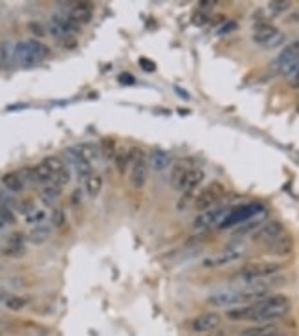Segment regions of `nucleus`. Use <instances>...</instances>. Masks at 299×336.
<instances>
[{"label":"nucleus","instance_id":"obj_1","mask_svg":"<svg viewBox=\"0 0 299 336\" xmlns=\"http://www.w3.org/2000/svg\"><path fill=\"white\" fill-rule=\"evenodd\" d=\"M290 299L283 294H272L246 305V307H235L226 312L228 320L231 322H255V323H272L277 318H283L290 310Z\"/></svg>","mask_w":299,"mask_h":336},{"label":"nucleus","instance_id":"obj_2","mask_svg":"<svg viewBox=\"0 0 299 336\" xmlns=\"http://www.w3.org/2000/svg\"><path fill=\"white\" fill-rule=\"evenodd\" d=\"M283 270L281 263H273V261H255V263H248L235 274V278L242 279L244 283L250 281H259V279H268L279 274Z\"/></svg>","mask_w":299,"mask_h":336},{"label":"nucleus","instance_id":"obj_3","mask_svg":"<svg viewBox=\"0 0 299 336\" xmlns=\"http://www.w3.org/2000/svg\"><path fill=\"white\" fill-rule=\"evenodd\" d=\"M299 66V39L292 41L288 46H285L279 52V55L272 61V68L281 76L292 78L294 72Z\"/></svg>","mask_w":299,"mask_h":336},{"label":"nucleus","instance_id":"obj_4","mask_svg":"<svg viewBox=\"0 0 299 336\" xmlns=\"http://www.w3.org/2000/svg\"><path fill=\"white\" fill-rule=\"evenodd\" d=\"M229 208L226 206H215L211 210H206V211H202V213L196 215L195 222H193V226H195L196 232H206L209 228L213 226H221L224 219L229 215Z\"/></svg>","mask_w":299,"mask_h":336},{"label":"nucleus","instance_id":"obj_5","mask_svg":"<svg viewBox=\"0 0 299 336\" xmlns=\"http://www.w3.org/2000/svg\"><path fill=\"white\" fill-rule=\"evenodd\" d=\"M129 164H132L130 168V182L134 188H143L145 180H147V171H149V162L143 155V151L140 149H132L129 153Z\"/></svg>","mask_w":299,"mask_h":336},{"label":"nucleus","instance_id":"obj_6","mask_svg":"<svg viewBox=\"0 0 299 336\" xmlns=\"http://www.w3.org/2000/svg\"><path fill=\"white\" fill-rule=\"evenodd\" d=\"M259 213H264V208L261 206V204H246V206H239V208H235V210L229 211V215L224 219V222H222L219 228H221V230H228V228H231V226H239V224H242V222H246V220L257 217Z\"/></svg>","mask_w":299,"mask_h":336},{"label":"nucleus","instance_id":"obj_7","mask_svg":"<svg viewBox=\"0 0 299 336\" xmlns=\"http://www.w3.org/2000/svg\"><path fill=\"white\" fill-rule=\"evenodd\" d=\"M283 33L270 22H257L254 32V41L257 44H262L264 48H275L283 42Z\"/></svg>","mask_w":299,"mask_h":336},{"label":"nucleus","instance_id":"obj_8","mask_svg":"<svg viewBox=\"0 0 299 336\" xmlns=\"http://www.w3.org/2000/svg\"><path fill=\"white\" fill-rule=\"evenodd\" d=\"M222 195H224V188H222L219 182H213V184H209L208 188H204L200 193L196 195L195 199V208L198 211H206V210H211L219 204V201L222 199Z\"/></svg>","mask_w":299,"mask_h":336},{"label":"nucleus","instance_id":"obj_9","mask_svg":"<svg viewBox=\"0 0 299 336\" xmlns=\"http://www.w3.org/2000/svg\"><path fill=\"white\" fill-rule=\"evenodd\" d=\"M208 303L211 307H233V305L244 303L241 289H229V291L215 292L208 297Z\"/></svg>","mask_w":299,"mask_h":336},{"label":"nucleus","instance_id":"obj_10","mask_svg":"<svg viewBox=\"0 0 299 336\" xmlns=\"http://www.w3.org/2000/svg\"><path fill=\"white\" fill-rule=\"evenodd\" d=\"M285 233V228L281 224L279 220H268V222H262L254 233V239L257 243H266L270 245L272 241H275L279 235Z\"/></svg>","mask_w":299,"mask_h":336},{"label":"nucleus","instance_id":"obj_11","mask_svg":"<svg viewBox=\"0 0 299 336\" xmlns=\"http://www.w3.org/2000/svg\"><path fill=\"white\" fill-rule=\"evenodd\" d=\"M219 325H221V314L219 312H204L191 322V329L195 333H209Z\"/></svg>","mask_w":299,"mask_h":336},{"label":"nucleus","instance_id":"obj_12","mask_svg":"<svg viewBox=\"0 0 299 336\" xmlns=\"http://www.w3.org/2000/svg\"><path fill=\"white\" fill-rule=\"evenodd\" d=\"M202 180H204V171L198 168H191L184 176L180 191L186 195H198V188H200Z\"/></svg>","mask_w":299,"mask_h":336},{"label":"nucleus","instance_id":"obj_13","mask_svg":"<svg viewBox=\"0 0 299 336\" xmlns=\"http://www.w3.org/2000/svg\"><path fill=\"white\" fill-rule=\"evenodd\" d=\"M147 162H149V168L152 171L162 173V171H165V169H169L173 166V156H171V153L163 151V149H152L149 153Z\"/></svg>","mask_w":299,"mask_h":336},{"label":"nucleus","instance_id":"obj_14","mask_svg":"<svg viewBox=\"0 0 299 336\" xmlns=\"http://www.w3.org/2000/svg\"><path fill=\"white\" fill-rule=\"evenodd\" d=\"M92 13H94V7H92L90 2H75L74 7L70 9V17L75 24H88L92 20Z\"/></svg>","mask_w":299,"mask_h":336},{"label":"nucleus","instance_id":"obj_15","mask_svg":"<svg viewBox=\"0 0 299 336\" xmlns=\"http://www.w3.org/2000/svg\"><path fill=\"white\" fill-rule=\"evenodd\" d=\"M294 248V239L288 235V233H283L279 235L275 241H272L270 245H268V250L273 253V255H279V257H286L288 253L292 252Z\"/></svg>","mask_w":299,"mask_h":336},{"label":"nucleus","instance_id":"obj_16","mask_svg":"<svg viewBox=\"0 0 299 336\" xmlns=\"http://www.w3.org/2000/svg\"><path fill=\"white\" fill-rule=\"evenodd\" d=\"M28 48H30V66L37 65L40 61H44V59L50 55V48L46 44H42V42L37 39L28 41Z\"/></svg>","mask_w":299,"mask_h":336},{"label":"nucleus","instance_id":"obj_17","mask_svg":"<svg viewBox=\"0 0 299 336\" xmlns=\"http://www.w3.org/2000/svg\"><path fill=\"white\" fill-rule=\"evenodd\" d=\"M242 255L241 248H229V250H224V252L217 253L215 257L208 259L206 265L208 266H219V265H228V263H233Z\"/></svg>","mask_w":299,"mask_h":336},{"label":"nucleus","instance_id":"obj_18","mask_svg":"<svg viewBox=\"0 0 299 336\" xmlns=\"http://www.w3.org/2000/svg\"><path fill=\"white\" fill-rule=\"evenodd\" d=\"M189 164L186 160H176L173 166H171V186L175 189H178L180 191V186H182V180L184 176H186V173L189 171Z\"/></svg>","mask_w":299,"mask_h":336},{"label":"nucleus","instance_id":"obj_19","mask_svg":"<svg viewBox=\"0 0 299 336\" xmlns=\"http://www.w3.org/2000/svg\"><path fill=\"white\" fill-rule=\"evenodd\" d=\"M50 233H52V228L42 222V224H37V226L32 228V232L28 233V241L33 245H42L44 241H48Z\"/></svg>","mask_w":299,"mask_h":336},{"label":"nucleus","instance_id":"obj_20","mask_svg":"<svg viewBox=\"0 0 299 336\" xmlns=\"http://www.w3.org/2000/svg\"><path fill=\"white\" fill-rule=\"evenodd\" d=\"M33 176H35V184H52L53 182V173L44 162L33 166Z\"/></svg>","mask_w":299,"mask_h":336},{"label":"nucleus","instance_id":"obj_21","mask_svg":"<svg viewBox=\"0 0 299 336\" xmlns=\"http://www.w3.org/2000/svg\"><path fill=\"white\" fill-rule=\"evenodd\" d=\"M2 184L11 193H19V191L24 189V182H22L19 173H6V175L2 176Z\"/></svg>","mask_w":299,"mask_h":336},{"label":"nucleus","instance_id":"obj_22","mask_svg":"<svg viewBox=\"0 0 299 336\" xmlns=\"http://www.w3.org/2000/svg\"><path fill=\"white\" fill-rule=\"evenodd\" d=\"M273 331H277V327L273 323H257L254 327H248L241 333V336H268L272 335Z\"/></svg>","mask_w":299,"mask_h":336},{"label":"nucleus","instance_id":"obj_23","mask_svg":"<svg viewBox=\"0 0 299 336\" xmlns=\"http://www.w3.org/2000/svg\"><path fill=\"white\" fill-rule=\"evenodd\" d=\"M13 59L17 63L24 66H30V48H28V41H19L13 46Z\"/></svg>","mask_w":299,"mask_h":336},{"label":"nucleus","instance_id":"obj_24","mask_svg":"<svg viewBox=\"0 0 299 336\" xmlns=\"http://www.w3.org/2000/svg\"><path fill=\"white\" fill-rule=\"evenodd\" d=\"M59 195H61V189L57 186H53V184H48V186L40 189V201L44 202L46 206H53L57 202Z\"/></svg>","mask_w":299,"mask_h":336},{"label":"nucleus","instance_id":"obj_25","mask_svg":"<svg viewBox=\"0 0 299 336\" xmlns=\"http://www.w3.org/2000/svg\"><path fill=\"white\" fill-rule=\"evenodd\" d=\"M85 186H86V193H88V197L94 199V197H98L101 188H103V180H101V176L99 175H92L86 178Z\"/></svg>","mask_w":299,"mask_h":336},{"label":"nucleus","instance_id":"obj_26","mask_svg":"<svg viewBox=\"0 0 299 336\" xmlns=\"http://www.w3.org/2000/svg\"><path fill=\"white\" fill-rule=\"evenodd\" d=\"M261 224H262V222H261V217L257 215V217H254V219H250V220H246V222L239 224V228L235 230V235H244V233L254 232V230H257Z\"/></svg>","mask_w":299,"mask_h":336},{"label":"nucleus","instance_id":"obj_27","mask_svg":"<svg viewBox=\"0 0 299 336\" xmlns=\"http://www.w3.org/2000/svg\"><path fill=\"white\" fill-rule=\"evenodd\" d=\"M79 151H81V155L85 156L86 160L92 162V160H98L99 158V147L98 145H94V143H83V145H79Z\"/></svg>","mask_w":299,"mask_h":336},{"label":"nucleus","instance_id":"obj_28","mask_svg":"<svg viewBox=\"0 0 299 336\" xmlns=\"http://www.w3.org/2000/svg\"><path fill=\"white\" fill-rule=\"evenodd\" d=\"M44 164L50 168V171L53 173V176H57L59 173H63L66 169V166L63 164V160L59 158V156H48V158H44Z\"/></svg>","mask_w":299,"mask_h":336},{"label":"nucleus","instance_id":"obj_29","mask_svg":"<svg viewBox=\"0 0 299 336\" xmlns=\"http://www.w3.org/2000/svg\"><path fill=\"white\" fill-rule=\"evenodd\" d=\"M290 6H292V2H288V0H272V2L268 4V9H270L273 15H279L288 11Z\"/></svg>","mask_w":299,"mask_h":336},{"label":"nucleus","instance_id":"obj_30","mask_svg":"<svg viewBox=\"0 0 299 336\" xmlns=\"http://www.w3.org/2000/svg\"><path fill=\"white\" fill-rule=\"evenodd\" d=\"M11 44L9 41H0V66L9 65V57H11Z\"/></svg>","mask_w":299,"mask_h":336},{"label":"nucleus","instance_id":"obj_31","mask_svg":"<svg viewBox=\"0 0 299 336\" xmlns=\"http://www.w3.org/2000/svg\"><path fill=\"white\" fill-rule=\"evenodd\" d=\"M26 303H28L26 297H20V296H9L6 299V307L11 310H20Z\"/></svg>","mask_w":299,"mask_h":336},{"label":"nucleus","instance_id":"obj_32","mask_svg":"<svg viewBox=\"0 0 299 336\" xmlns=\"http://www.w3.org/2000/svg\"><path fill=\"white\" fill-rule=\"evenodd\" d=\"M44 217H46L44 210H35V211H32V213L26 217V222H28V224H33V226H37V224H42Z\"/></svg>","mask_w":299,"mask_h":336},{"label":"nucleus","instance_id":"obj_33","mask_svg":"<svg viewBox=\"0 0 299 336\" xmlns=\"http://www.w3.org/2000/svg\"><path fill=\"white\" fill-rule=\"evenodd\" d=\"M68 182H70V169L66 168L65 171H63V173H59L57 176H53V186H57L59 189H63L66 186V184H68Z\"/></svg>","mask_w":299,"mask_h":336},{"label":"nucleus","instance_id":"obj_34","mask_svg":"<svg viewBox=\"0 0 299 336\" xmlns=\"http://www.w3.org/2000/svg\"><path fill=\"white\" fill-rule=\"evenodd\" d=\"M65 222H66V215H65V211H63L61 208H57V210H53V213H52V226H55V228H63V226H65Z\"/></svg>","mask_w":299,"mask_h":336},{"label":"nucleus","instance_id":"obj_35","mask_svg":"<svg viewBox=\"0 0 299 336\" xmlns=\"http://www.w3.org/2000/svg\"><path fill=\"white\" fill-rule=\"evenodd\" d=\"M24 246H4L2 248V253L7 255V257H22L24 255Z\"/></svg>","mask_w":299,"mask_h":336},{"label":"nucleus","instance_id":"obj_36","mask_svg":"<svg viewBox=\"0 0 299 336\" xmlns=\"http://www.w3.org/2000/svg\"><path fill=\"white\" fill-rule=\"evenodd\" d=\"M114 158H116V166L117 169L123 173L125 168L129 166V153H125V151H117L116 155H114Z\"/></svg>","mask_w":299,"mask_h":336},{"label":"nucleus","instance_id":"obj_37","mask_svg":"<svg viewBox=\"0 0 299 336\" xmlns=\"http://www.w3.org/2000/svg\"><path fill=\"white\" fill-rule=\"evenodd\" d=\"M237 28H239V24H237L235 20H224V24L217 30V35H228V33L235 32Z\"/></svg>","mask_w":299,"mask_h":336},{"label":"nucleus","instance_id":"obj_38","mask_svg":"<svg viewBox=\"0 0 299 336\" xmlns=\"http://www.w3.org/2000/svg\"><path fill=\"white\" fill-rule=\"evenodd\" d=\"M6 246H24V233L15 232L7 237V245Z\"/></svg>","mask_w":299,"mask_h":336},{"label":"nucleus","instance_id":"obj_39","mask_svg":"<svg viewBox=\"0 0 299 336\" xmlns=\"http://www.w3.org/2000/svg\"><path fill=\"white\" fill-rule=\"evenodd\" d=\"M117 81L121 84H136V78H134L132 74H127V72L119 74V76H117Z\"/></svg>","mask_w":299,"mask_h":336},{"label":"nucleus","instance_id":"obj_40","mask_svg":"<svg viewBox=\"0 0 299 336\" xmlns=\"http://www.w3.org/2000/svg\"><path fill=\"white\" fill-rule=\"evenodd\" d=\"M35 210H37V208H35V204H33L32 201H26L20 204V213L24 215V217H28V215L32 213V211H35Z\"/></svg>","mask_w":299,"mask_h":336},{"label":"nucleus","instance_id":"obj_41","mask_svg":"<svg viewBox=\"0 0 299 336\" xmlns=\"http://www.w3.org/2000/svg\"><path fill=\"white\" fill-rule=\"evenodd\" d=\"M215 6H217V2H215V0H200V2H198V9H200V13H206V11H209V9H213Z\"/></svg>","mask_w":299,"mask_h":336},{"label":"nucleus","instance_id":"obj_42","mask_svg":"<svg viewBox=\"0 0 299 336\" xmlns=\"http://www.w3.org/2000/svg\"><path fill=\"white\" fill-rule=\"evenodd\" d=\"M140 66H142L145 72H154V70H156V65H154V63H152L150 59H147V57H140Z\"/></svg>","mask_w":299,"mask_h":336},{"label":"nucleus","instance_id":"obj_43","mask_svg":"<svg viewBox=\"0 0 299 336\" xmlns=\"http://www.w3.org/2000/svg\"><path fill=\"white\" fill-rule=\"evenodd\" d=\"M206 20H208V15L206 13H200V17L195 15V17H193V24H195V26H204V24H206Z\"/></svg>","mask_w":299,"mask_h":336},{"label":"nucleus","instance_id":"obj_44","mask_svg":"<svg viewBox=\"0 0 299 336\" xmlns=\"http://www.w3.org/2000/svg\"><path fill=\"white\" fill-rule=\"evenodd\" d=\"M288 83H290V86H292V88H299V66H298V70L294 72L292 78L288 79Z\"/></svg>","mask_w":299,"mask_h":336},{"label":"nucleus","instance_id":"obj_45","mask_svg":"<svg viewBox=\"0 0 299 336\" xmlns=\"http://www.w3.org/2000/svg\"><path fill=\"white\" fill-rule=\"evenodd\" d=\"M175 92L176 94H178V96L182 97V99H189V94H187V90H184V88H180V86H178V84H175Z\"/></svg>","mask_w":299,"mask_h":336},{"label":"nucleus","instance_id":"obj_46","mask_svg":"<svg viewBox=\"0 0 299 336\" xmlns=\"http://www.w3.org/2000/svg\"><path fill=\"white\" fill-rule=\"evenodd\" d=\"M79 201H81V189H75V191L72 193V202H74V204H77Z\"/></svg>","mask_w":299,"mask_h":336},{"label":"nucleus","instance_id":"obj_47","mask_svg":"<svg viewBox=\"0 0 299 336\" xmlns=\"http://www.w3.org/2000/svg\"><path fill=\"white\" fill-rule=\"evenodd\" d=\"M7 222H6V219H4V217H2V213H0V230H2V228L6 226Z\"/></svg>","mask_w":299,"mask_h":336},{"label":"nucleus","instance_id":"obj_48","mask_svg":"<svg viewBox=\"0 0 299 336\" xmlns=\"http://www.w3.org/2000/svg\"><path fill=\"white\" fill-rule=\"evenodd\" d=\"M268 336H285V335H283V333H281V331L277 329V331H273L272 335H268Z\"/></svg>","mask_w":299,"mask_h":336}]
</instances>
